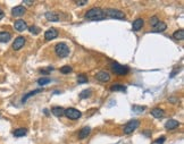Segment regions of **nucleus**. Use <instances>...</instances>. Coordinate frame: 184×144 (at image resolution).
Listing matches in <instances>:
<instances>
[{"label":"nucleus","instance_id":"nucleus-18","mask_svg":"<svg viewBox=\"0 0 184 144\" xmlns=\"http://www.w3.org/2000/svg\"><path fill=\"white\" fill-rule=\"evenodd\" d=\"M110 91L113 92H126V86L120 84H114L110 86Z\"/></svg>","mask_w":184,"mask_h":144},{"label":"nucleus","instance_id":"nucleus-15","mask_svg":"<svg viewBox=\"0 0 184 144\" xmlns=\"http://www.w3.org/2000/svg\"><path fill=\"white\" fill-rule=\"evenodd\" d=\"M164 110L160 109V108H154V109L151 110V115L154 116V118H158V119H160V118L164 117Z\"/></svg>","mask_w":184,"mask_h":144},{"label":"nucleus","instance_id":"nucleus-16","mask_svg":"<svg viewBox=\"0 0 184 144\" xmlns=\"http://www.w3.org/2000/svg\"><path fill=\"white\" fill-rule=\"evenodd\" d=\"M64 111H65V109L64 108H61V107H54L51 109V112L54 114V116H56V117H61V116H64Z\"/></svg>","mask_w":184,"mask_h":144},{"label":"nucleus","instance_id":"nucleus-8","mask_svg":"<svg viewBox=\"0 0 184 144\" xmlns=\"http://www.w3.org/2000/svg\"><path fill=\"white\" fill-rule=\"evenodd\" d=\"M58 36V31L56 30V28H49L48 31H46V33H44V38L47 41H51V40L56 39Z\"/></svg>","mask_w":184,"mask_h":144},{"label":"nucleus","instance_id":"nucleus-9","mask_svg":"<svg viewBox=\"0 0 184 144\" xmlns=\"http://www.w3.org/2000/svg\"><path fill=\"white\" fill-rule=\"evenodd\" d=\"M14 27L18 32H23V31H25L27 28V25H26V23L23 19H17L16 22L14 23Z\"/></svg>","mask_w":184,"mask_h":144},{"label":"nucleus","instance_id":"nucleus-34","mask_svg":"<svg viewBox=\"0 0 184 144\" xmlns=\"http://www.w3.org/2000/svg\"><path fill=\"white\" fill-rule=\"evenodd\" d=\"M24 5H27V6H30V5H33V1H24Z\"/></svg>","mask_w":184,"mask_h":144},{"label":"nucleus","instance_id":"nucleus-20","mask_svg":"<svg viewBox=\"0 0 184 144\" xmlns=\"http://www.w3.org/2000/svg\"><path fill=\"white\" fill-rule=\"evenodd\" d=\"M166 28H167V25L165 24V23L159 22L156 26H154L152 32H164V31H166Z\"/></svg>","mask_w":184,"mask_h":144},{"label":"nucleus","instance_id":"nucleus-14","mask_svg":"<svg viewBox=\"0 0 184 144\" xmlns=\"http://www.w3.org/2000/svg\"><path fill=\"white\" fill-rule=\"evenodd\" d=\"M143 24H144L143 19H142V18H137V19H135V21L133 22L132 30L133 31H140L142 28V26H143Z\"/></svg>","mask_w":184,"mask_h":144},{"label":"nucleus","instance_id":"nucleus-28","mask_svg":"<svg viewBox=\"0 0 184 144\" xmlns=\"http://www.w3.org/2000/svg\"><path fill=\"white\" fill-rule=\"evenodd\" d=\"M158 23H159V19H158V17H157V16H154V17L150 18V25H151L152 27L156 26Z\"/></svg>","mask_w":184,"mask_h":144},{"label":"nucleus","instance_id":"nucleus-23","mask_svg":"<svg viewBox=\"0 0 184 144\" xmlns=\"http://www.w3.org/2000/svg\"><path fill=\"white\" fill-rule=\"evenodd\" d=\"M173 38L175 40H183L184 39V31L183 30H177L174 32Z\"/></svg>","mask_w":184,"mask_h":144},{"label":"nucleus","instance_id":"nucleus-27","mask_svg":"<svg viewBox=\"0 0 184 144\" xmlns=\"http://www.w3.org/2000/svg\"><path fill=\"white\" fill-rule=\"evenodd\" d=\"M71 72H72V67L71 66H64V67L60 68V73H63V74H69Z\"/></svg>","mask_w":184,"mask_h":144},{"label":"nucleus","instance_id":"nucleus-33","mask_svg":"<svg viewBox=\"0 0 184 144\" xmlns=\"http://www.w3.org/2000/svg\"><path fill=\"white\" fill-rule=\"evenodd\" d=\"M4 16H5V13L2 12V10H1V9H0V21H1L2 18H4Z\"/></svg>","mask_w":184,"mask_h":144},{"label":"nucleus","instance_id":"nucleus-3","mask_svg":"<svg viewBox=\"0 0 184 144\" xmlns=\"http://www.w3.org/2000/svg\"><path fill=\"white\" fill-rule=\"evenodd\" d=\"M56 55L60 58H65L69 55V48L66 43H58L55 47Z\"/></svg>","mask_w":184,"mask_h":144},{"label":"nucleus","instance_id":"nucleus-10","mask_svg":"<svg viewBox=\"0 0 184 144\" xmlns=\"http://www.w3.org/2000/svg\"><path fill=\"white\" fill-rule=\"evenodd\" d=\"M95 79L100 81V82H108V81H110V75L108 74L107 72L101 70V72H99L98 74L95 75Z\"/></svg>","mask_w":184,"mask_h":144},{"label":"nucleus","instance_id":"nucleus-13","mask_svg":"<svg viewBox=\"0 0 184 144\" xmlns=\"http://www.w3.org/2000/svg\"><path fill=\"white\" fill-rule=\"evenodd\" d=\"M90 132H91V128L90 127H83L81 131H80V133H78V139L80 140H84V139H86L88 136L90 135Z\"/></svg>","mask_w":184,"mask_h":144},{"label":"nucleus","instance_id":"nucleus-1","mask_svg":"<svg viewBox=\"0 0 184 144\" xmlns=\"http://www.w3.org/2000/svg\"><path fill=\"white\" fill-rule=\"evenodd\" d=\"M85 17L91 21H100L105 18L103 15V9L101 8H92L90 10H88L85 14Z\"/></svg>","mask_w":184,"mask_h":144},{"label":"nucleus","instance_id":"nucleus-29","mask_svg":"<svg viewBox=\"0 0 184 144\" xmlns=\"http://www.w3.org/2000/svg\"><path fill=\"white\" fill-rule=\"evenodd\" d=\"M29 30H30V32L31 33H33V34H39V32H40V28H39L38 26H35V25L31 26Z\"/></svg>","mask_w":184,"mask_h":144},{"label":"nucleus","instance_id":"nucleus-25","mask_svg":"<svg viewBox=\"0 0 184 144\" xmlns=\"http://www.w3.org/2000/svg\"><path fill=\"white\" fill-rule=\"evenodd\" d=\"M91 94H92L91 90H83V91L80 93V98H81V99H86V98H89Z\"/></svg>","mask_w":184,"mask_h":144},{"label":"nucleus","instance_id":"nucleus-12","mask_svg":"<svg viewBox=\"0 0 184 144\" xmlns=\"http://www.w3.org/2000/svg\"><path fill=\"white\" fill-rule=\"evenodd\" d=\"M179 126H180V122H177V120H175V119H169V120H167L166 125H165L166 129H169V131L175 129V128H177Z\"/></svg>","mask_w":184,"mask_h":144},{"label":"nucleus","instance_id":"nucleus-6","mask_svg":"<svg viewBox=\"0 0 184 144\" xmlns=\"http://www.w3.org/2000/svg\"><path fill=\"white\" fill-rule=\"evenodd\" d=\"M140 125V122L137 120V119H134V120H131L124 127V133L125 134H132L133 132L137 129V127Z\"/></svg>","mask_w":184,"mask_h":144},{"label":"nucleus","instance_id":"nucleus-32","mask_svg":"<svg viewBox=\"0 0 184 144\" xmlns=\"http://www.w3.org/2000/svg\"><path fill=\"white\" fill-rule=\"evenodd\" d=\"M165 140H166V139H165V137H164V136H163L161 139H158V140L156 141L154 143H156V144H163L164 142H165Z\"/></svg>","mask_w":184,"mask_h":144},{"label":"nucleus","instance_id":"nucleus-21","mask_svg":"<svg viewBox=\"0 0 184 144\" xmlns=\"http://www.w3.org/2000/svg\"><path fill=\"white\" fill-rule=\"evenodd\" d=\"M40 92H42V89H38V90H34V91H31L29 92L27 94H25L24 95V98H23V100H22V102L24 103V102H26V101L30 99L31 96H33L34 94H36V93H40Z\"/></svg>","mask_w":184,"mask_h":144},{"label":"nucleus","instance_id":"nucleus-24","mask_svg":"<svg viewBox=\"0 0 184 144\" xmlns=\"http://www.w3.org/2000/svg\"><path fill=\"white\" fill-rule=\"evenodd\" d=\"M88 76L85 74H80L77 75V83L78 84H84V83H88Z\"/></svg>","mask_w":184,"mask_h":144},{"label":"nucleus","instance_id":"nucleus-5","mask_svg":"<svg viewBox=\"0 0 184 144\" xmlns=\"http://www.w3.org/2000/svg\"><path fill=\"white\" fill-rule=\"evenodd\" d=\"M64 115L67 118L72 119V120H76L78 118H81L82 112L81 111H78L77 109H74V108H67V109H65Z\"/></svg>","mask_w":184,"mask_h":144},{"label":"nucleus","instance_id":"nucleus-26","mask_svg":"<svg viewBox=\"0 0 184 144\" xmlns=\"http://www.w3.org/2000/svg\"><path fill=\"white\" fill-rule=\"evenodd\" d=\"M50 82H51V79H48V77H46V79H38V84L40 85V86L47 85V84H49Z\"/></svg>","mask_w":184,"mask_h":144},{"label":"nucleus","instance_id":"nucleus-11","mask_svg":"<svg viewBox=\"0 0 184 144\" xmlns=\"http://www.w3.org/2000/svg\"><path fill=\"white\" fill-rule=\"evenodd\" d=\"M12 14L15 17H19V16H23L25 14V7L23 6H16L12 9Z\"/></svg>","mask_w":184,"mask_h":144},{"label":"nucleus","instance_id":"nucleus-7","mask_svg":"<svg viewBox=\"0 0 184 144\" xmlns=\"http://www.w3.org/2000/svg\"><path fill=\"white\" fill-rule=\"evenodd\" d=\"M24 44H25V38H23V36H18L15 39L13 43V49L15 51H17L19 49H22L24 47Z\"/></svg>","mask_w":184,"mask_h":144},{"label":"nucleus","instance_id":"nucleus-4","mask_svg":"<svg viewBox=\"0 0 184 144\" xmlns=\"http://www.w3.org/2000/svg\"><path fill=\"white\" fill-rule=\"evenodd\" d=\"M110 68L116 75H126L130 72L129 67H126L124 65H120L118 62H113L110 65Z\"/></svg>","mask_w":184,"mask_h":144},{"label":"nucleus","instance_id":"nucleus-2","mask_svg":"<svg viewBox=\"0 0 184 144\" xmlns=\"http://www.w3.org/2000/svg\"><path fill=\"white\" fill-rule=\"evenodd\" d=\"M103 15H105V18H115V19H124L125 18V14L120 10H117V9H113V8H107L103 10Z\"/></svg>","mask_w":184,"mask_h":144},{"label":"nucleus","instance_id":"nucleus-17","mask_svg":"<svg viewBox=\"0 0 184 144\" xmlns=\"http://www.w3.org/2000/svg\"><path fill=\"white\" fill-rule=\"evenodd\" d=\"M46 18H47L48 21H50V22H58L59 21V17H58V15L55 13H51V12H48L46 13Z\"/></svg>","mask_w":184,"mask_h":144},{"label":"nucleus","instance_id":"nucleus-31","mask_svg":"<svg viewBox=\"0 0 184 144\" xmlns=\"http://www.w3.org/2000/svg\"><path fill=\"white\" fill-rule=\"evenodd\" d=\"M86 4H88L86 0H78V1H76L77 6H84V5H86Z\"/></svg>","mask_w":184,"mask_h":144},{"label":"nucleus","instance_id":"nucleus-22","mask_svg":"<svg viewBox=\"0 0 184 144\" xmlns=\"http://www.w3.org/2000/svg\"><path fill=\"white\" fill-rule=\"evenodd\" d=\"M27 134V129L26 128H18V129H15L14 131V136L15 137H23Z\"/></svg>","mask_w":184,"mask_h":144},{"label":"nucleus","instance_id":"nucleus-30","mask_svg":"<svg viewBox=\"0 0 184 144\" xmlns=\"http://www.w3.org/2000/svg\"><path fill=\"white\" fill-rule=\"evenodd\" d=\"M134 111H143L144 110V107H139V105H134L132 108Z\"/></svg>","mask_w":184,"mask_h":144},{"label":"nucleus","instance_id":"nucleus-19","mask_svg":"<svg viewBox=\"0 0 184 144\" xmlns=\"http://www.w3.org/2000/svg\"><path fill=\"white\" fill-rule=\"evenodd\" d=\"M10 38H12V35L9 32H0V42H2V43L8 42Z\"/></svg>","mask_w":184,"mask_h":144},{"label":"nucleus","instance_id":"nucleus-35","mask_svg":"<svg viewBox=\"0 0 184 144\" xmlns=\"http://www.w3.org/2000/svg\"><path fill=\"white\" fill-rule=\"evenodd\" d=\"M174 70H175V72H173V73H172V74H171V77H174L176 73H179V70H177V69H174Z\"/></svg>","mask_w":184,"mask_h":144}]
</instances>
